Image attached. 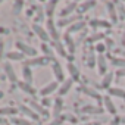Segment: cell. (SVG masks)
<instances>
[{
    "instance_id": "6da1fadb",
    "label": "cell",
    "mask_w": 125,
    "mask_h": 125,
    "mask_svg": "<svg viewBox=\"0 0 125 125\" xmlns=\"http://www.w3.org/2000/svg\"><path fill=\"white\" fill-rule=\"evenodd\" d=\"M97 72H99V75H103V77L107 74V62L103 54L97 56Z\"/></svg>"
},
{
    "instance_id": "7a4b0ae2",
    "label": "cell",
    "mask_w": 125,
    "mask_h": 125,
    "mask_svg": "<svg viewBox=\"0 0 125 125\" xmlns=\"http://www.w3.org/2000/svg\"><path fill=\"white\" fill-rule=\"evenodd\" d=\"M104 6H106V10H107V13H109V18H110L112 24H116V22H118V16H116V9H118V8H115L116 3H113V2H106Z\"/></svg>"
},
{
    "instance_id": "3957f363",
    "label": "cell",
    "mask_w": 125,
    "mask_h": 125,
    "mask_svg": "<svg viewBox=\"0 0 125 125\" xmlns=\"http://www.w3.org/2000/svg\"><path fill=\"white\" fill-rule=\"evenodd\" d=\"M52 69H53V74H54V77H56V80H57V81H63V80H65L63 69H62V66H60V63H59L57 60H54V62H53Z\"/></svg>"
},
{
    "instance_id": "277c9868",
    "label": "cell",
    "mask_w": 125,
    "mask_h": 125,
    "mask_svg": "<svg viewBox=\"0 0 125 125\" xmlns=\"http://www.w3.org/2000/svg\"><path fill=\"white\" fill-rule=\"evenodd\" d=\"M49 62H50L49 57H34L27 62L25 66H43V65H47Z\"/></svg>"
},
{
    "instance_id": "5b68a950",
    "label": "cell",
    "mask_w": 125,
    "mask_h": 125,
    "mask_svg": "<svg viewBox=\"0 0 125 125\" xmlns=\"http://www.w3.org/2000/svg\"><path fill=\"white\" fill-rule=\"evenodd\" d=\"M16 47L21 50V52H24L25 54H30V56H37V50L35 49H32V47H30V46H27L25 43H22V41H18L16 43Z\"/></svg>"
},
{
    "instance_id": "8992f818",
    "label": "cell",
    "mask_w": 125,
    "mask_h": 125,
    "mask_svg": "<svg viewBox=\"0 0 125 125\" xmlns=\"http://www.w3.org/2000/svg\"><path fill=\"white\" fill-rule=\"evenodd\" d=\"M57 87H59V85H57V83H56V81H52L50 84H47L46 87H43V88L40 90V94H41L43 97H47V96H49V94H52L54 90H57Z\"/></svg>"
},
{
    "instance_id": "52a82bcc",
    "label": "cell",
    "mask_w": 125,
    "mask_h": 125,
    "mask_svg": "<svg viewBox=\"0 0 125 125\" xmlns=\"http://www.w3.org/2000/svg\"><path fill=\"white\" fill-rule=\"evenodd\" d=\"M103 103H104V109L107 110V113L116 115V106L113 104V102H112V99H110L109 96H104V97H103Z\"/></svg>"
},
{
    "instance_id": "ba28073f",
    "label": "cell",
    "mask_w": 125,
    "mask_h": 125,
    "mask_svg": "<svg viewBox=\"0 0 125 125\" xmlns=\"http://www.w3.org/2000/svg\"><path fill=\"white\" fill-rule=\"evenodd\" d=\"M47 31H49V35H50L54 41H59V32L56 31V27H54V24H53V19H52V18L47 21Z\"/></svg>"
},
{
    "instance_id": "9c48e42d",
    "label": "cell",
    "mask_w": 125,
    "mask_h": 125,
    "mask_svg": "<svg viewBox=\"0 0 125 125\" xmlns=\"http://www.w3.org/2000/svg\"><path fill=\"white\" fill-rule=\"evenodd\" d=\"M34 31H35V34L43 40V41H49V38H50V35H49V32L43 28V27H40V25H34Z\"/></svg>"
},
{
    "instance_id": "30bf717a",
    "label": "cell",
    "mask_w": 125,
    "mask_h": 125,
    "mask_svg": "<svg viewBox=\"0 0 125 125\" xmlns=\"http://www.w3.org/2000/svg\"><path fill=\"white\" fill-rule=\"evenodd\" d=\"M107 93L113 97H119V99H124L125 100V90L124 88H119V87H110L107 90Z\"/></svg>"
},
{
    "instance_id": "8fae6325",
    "label": "cell",
    "mask_w": 125,
    "mask_h": 125,
    "mask_svg": "<svg viewBox=\"0 0 125 125\" xmlns=\"http://www.w3.org/2000/svg\"><path fill=\"white\" fill-rule=\"evenodd\" d=\"M72 84H74V80H72V78H69V80L63 81V84H62V85H60V88H59V96H63V94H66V93L71 90Z\"/></svg>"
},
{
    "instance_id": "7c38bea8",
    "label": "cell",
    "mask_w": 125,
    "mask_h": 125,
    "mask_svg": "<svg viewBox=\"0 0 125 125\" xmlns=\"http://www.w3.org/2000/svg\"><path fill=\"white\" fill-rule=\"evenodd\" d=\"M81 91L83 93H85L87 96H90V97H93V99H97V100H102L103 97L96 91V90H93V88H90V87H85V85H83L81 87Z\"/></svg>"
},
{
    "instance_id": "4fadbf2b",
    "label": "cell",
    "mask_w": 125,
    "mask_h": 125,
    "mask_svg": "<svg viewBox=\"0 0 125 125\" xmlns=\"http://www.w3.org/2000/svg\"><path fill=\"white\" fill-rule=\"evenodd\" d=\"M22 77H24V83H27V84H31L32 83V72H31V68L30 66H24Z\"/></svg>"
},
{
    "instance_id": "5bb4252c",
    "label": "cell",
    "mask_w": 125,
    "mask_h": 125,
    "mask_svg": "<svg viewBox=\"0 0 125 125\" xmlns=\"http://www.w3.org/2000/svg\"><path fill=\"white\" fill-rule=\"evenodd\" d=\"M112 81H113V72H107V74L103 77V80H102V87L109 90V88H110Z\"/></svg>"
},
{
    "instance_id": "9a60e30c",
    "label": "cell",
    "mask_w": 125,
    "mask_h": 125,
    "mask_svg": "<svg viewBox=\"0 0 125 125\" xmlns=\"http://www.w3.org/2000/svg\"><path fill=\"white\" fill-rule=\"evenodd\" d=\"M66 68H68V72L71 74V78H72L74 81L78 80V77H80V71H78V68H77L74 63H68Z\"/></svg>"
},
{
    "instance_id": "2e32d148",
    "label": "cell",
    "mask_w": 125,
    "mask_h": 125,
    "mask_svg": "<svg viewBox=\"0 0 125 125\" xmlns=\"http://www.w3.org/2000/svg\"><path fill=\"white\" fill-rule=\"evenodd\" d=\"M84 27H85V24H84L83 21H78V22L72 24V25L68 28V34H72V32H78V31H81Z\"/></svg>"
},
{
    "instance_id": "e0dca14e",
    "label": "cell",
    "mask_w": 125,
    "mask_h": 125,
    "mask_svg": "<svg viewBox=\"0 0 125 125\" xmlns=\"http://www.w3.org/2000/svg\"><path fill=\"white\" fill-rule=\"evenodd\" d=\"M81 19V16H69V18H63V19H60L59 21V25L60 27H65V25H68V24H75V22H78Z\"/></svg>"
},
{
    "instance_id": "ac0fdd59",
    "label": "cell",
    "mask_w": 125,
    "mask_h": 125,
    "mask_svg": "<svg viewBox=\"0 0 125 125\" xmlns=\"http://www.w3.org/2000/svg\"><path fill=\"white\" fill-rule=\"evenodd\" d=\"M62 107H63V100H62L60 97H57V99L54 100V106H53V115H54V116H59V113H60Z\"/></svg>"
},
{
    "instance_id": "d6986e66",
    "label": "cell",
    "mask_w": 125,
    "mask_h": 125,
    "mask_svg": "<svg viewBox=\"0 0 125 125\" xmlns=\"http://www.w3.org/2000/svg\"><path fill=\"white\" fill-rule=\"evenodd\" d=\"M97 3L96 2H84V3H81V5H78L80 8H78V12L80 13H83V12H87V10H90L91 8H94Z\"/></svg>"
},
{
    "instance_id": "ffe728a7",
    "label": "cell",
    "mask_w": 125,
    "mask_h": 125,
    "mask_svg": "<svg viewBox=\"0 0 125 125\" xmlns=\"http://www.w3.org/2000/svg\"><path fill=\"white\" fill-rule=\"evenodd\" d=\"M90 25H91L93 28H99V27L107 28V27H110V24H109L107 21H102V19H93V21L90 22Z\"/></svg>"
},
{
    "instance_id": "44dd1931",
    "label": "cell",
    "mask_w": 125,
    "mask_h": 125,
    "mask_svg": "<svg viewBox=\"0 0 125 125\" xmlns=\"http://www.w3.org/2000/svg\"><path fill=\"white\" fill-rule=\"evenodd\" d=\"M112 65L116 66L118 69H125V59L124 57H113L112 59Z\"/></svg>"
},
{
    "instance_id": "7402d4cb",
    "label": "cell",
    "mask_w": 125,
    "mask_h": 125,
    "mask_svg": "<svg viewBox=\"0 0 125 125\" xmlns=\"http://www.w3.org/2000/svg\"><path fill=\"white\" fill-rule=\"evenodd\" d=\"M52 44H53V47L56 49V52H57L60 56H63V57L66 56V50H65V47H63V44H62V43H59V41H53Z\"/></svg>"
},
{
    "instance_id": "603a6c76",
    "label": "cell",
    "mask_w": 125,
    "mask_h": 125,
    "mask_svg": "<svg viewBox=\"0 0 125 125\" xmlns=\"http://www.w3.org/2000/svg\"><path fill=\"white\" fill-rule=\"evenodd\" d=\"M5 72L8 74V78H9L10 81H15V80H16V75H15V72H13V68H12V65L6 63V65H5Z\"/></svg>"
},
{
    "instance_id": "cb8c5ba5",
    "label": "cell",
    "mask_w": 125,
    "mask_h": 125,
    "mask_svg": "<svg viewBox=\"0 0 125 125\" xmlns=\"http://www.w3.org/2000/svg\"><path fill=\"white\" fill-rule=\"evenodd\" d=\"M83 112L84 113H96V115H100V113H103V109L94 107V106H88V107H83Z\"/></svg>"
},
{
    "instance_id": "d4e9b609",
    "label": "cell",
    "mask_w": 125,
    "mask_h": 125,
    "mask_svg": "<svg viewBox=\"0 0 125 125\" xmlns=\"http://www.w3.org/2000/svg\"><path fill=\"white\" fill-rule=\"evenodd\" d=\"M30 104H31V107H34V109H35V110H37L38 113H41V115H44V116L47 115V110H46V109H44L43 106H40V104H38L37 102L31 100V102H30Z\"/></svg>"
},
{
    "instance_id": "484cf974",
    "label": "cell",
    "mask_w": 125,
    "mask_h": 125,
    "mask_svg": "<svg viewBox=\"0 0 125 125\" xmlns=\"http://www.w3.org/2000/svg\"><path fill=\"white\" fill-rule=\"evenodd\" d=\"M77 6H78V3H77V2H72V3H68V5H66V8H65L63 10H62V16H65V15H68V13H71V12H72V10H74V9L77 8Z\"/></svg>"
},
{
    "instance_id": "4316f807",
    "label": "cell",
    "mask_w": 125,
    "mask_h": 125,
    "mask_svg": "<svg viewBox=\"0 0 125 125\" xmlns=\"http://www.w3.org/2000/svg\"><path fill=\"white\" fill-rule=\"evenodd\" d=\"M19 87H21L25 93H28V94H34V93H35V90L31 87V84H27V83H19Z\"/></svg>"
},
{
    "instance_id": "83f0119b",
    "label": "cell",
    "mask_w": 125,
    "mask_h": 125,
    "mask_svg": "<svg viewBox=\"0 0 125 125\" xmlns=\"http://www.w3.org/2000/svg\"><path fill=\"white\" fill-rule=\"evenodd\" d=\"M65 41H66V46L69 47V52L74 53V50H75V44H74V40L71 38L69 34H65Z\"/></svg>"
},
{
    "instance_id": "f1b7e54d",
    "label": "cell",
    "mask_w": 125,
    "mask_h": 125,
    "mask_svg": "<svg viewBox=\"0 0 125 125\" xmlns=\"http://www.w3.org/2000/svg\"><path fill=\"white\" fill-rule=\"evenodd\" d=\"M9 59H12V60H22L24 59V54L22 53H16V52H10V53H8L6 54Z\"/></svg>"
},
{
    "instance_id": "f546056e",
    "label": "cell",
    "mask_w": 125,
    "mask_h": 125,
    "mask_svg": "<svg viewBox=\"0 0 125 125\" xmlns=\"http://www.w3.org/2000/svg\"><path fill=\"white\" fill-rule=\"evenodd\" d=\"M19 109H21V112H24V113H25L27 116H31L32 119H37V118H38V116H37V115H35V113H34V112H32L31 109H28L27 106H21Z\"/></svg>"
},
{
    "instance_id": "4dcf8cb0",
    "label": "cell",
    "mask_w": 125,
    "mask_h": 125,
    "mask_svg": "<svg viewBox=\"0 0 125 125\" xmlns=\"http://www.w3.org/2000/svg\"><path fill=\"white\" fill-rule=\"evenodd\" d=\"M18 110L13 109V107H3V109H0V115H13Z\"/></svg>"
},
{
    "instance_id": "1f68e13d",
    "label": "cell",
    "mask_w": 125,
    "mask_h": 125,
    "mask_svg": "<svg viewBox=\"0 0 125 125\" xmlns=\"http://www.w3.org/2000/svg\"><path fill=\"white\" fill-rule=\"evenodd\" d=\"M56 5H57L56 2H49V3H47V9H46V10H47V15H49V16L53 15V12H54V6H56Z\"/></svg>"
},
{
    "instance_id": "d6a6232c",
    "label": "cell",
    "mask_w": 125,
    "mask_h": 125,
    "mask_svg": "<svg viewBox=\"0 0 125 125\" xmlns=\"http://www.w3.org/2000/svg\"><path fill=\"white\" fill-rule=\"evenodd\" d=\"M12 122L16 125H31V122H28L27 119H21V118H13Z\"/></svg>"
},
{
    "instance_id": "836d02e7",
    "label": "cell",
    "mask_w": 125,
    "mask_h": 125,
    "mask_svg": "<svg viewBox=\"0 0 125 125\" xmlns=\"http://www.w3.org/2000/svg\"><path fill=\"white\" fill-rule=\"evenodd\" d=\"M41 49L44 50V53H46L47 56H52V54H53V52H52V49H50V47H49L47 44H41Z\"/></svg>"
},
{
    "instance_id": "e575fe53",
    "label": "cell",
    "mask_w": 125,
    "mask_h": 125,
    "mask_svg": "<svg viewBox=\"0 0 125 125\" xmlns=\"http://www.w3.org/2000/svg\"><path fill=\"white\" fill-rule=\"evenodd\" d=\"M96 50H97L100 54H103V52L106 50V46H104L103 43H100V44H97V46H96Z\"/></svg>"
},
{
    "instance_id": "d590c367",
    "label": "cell",
    "mask_w": 125,
    "mask_h": 125,
    "mask_svg": "<svg viewBox=\"0 0 125 125\" xmlns=\"http://www.w3.org/2000/svg\"><path fill=\"white\" fill-rule=\"evenodd\" d=\"M121 124V118H118V116H115L110 122H109V125H119Z\"/></svg>"
},
{
    "instance_id": "8d00e7d4",
    "label": "cell",
    "mask_w": 125,
    "mask_h": 125,
    "mask_svg": "<svg viewBox=\"0 0 125 125\" xmlns=\"http://www.w3.org/2000/svg\"><path fill=\"white\" fill-rule=\"evenodd\" d=\"M21 8H22V2H16V3H15V9H13V12L18 13V12L21 10Z\"/></svg>"
},
{
    "instance_id": "74e56055",
    "label": "cell",
    "mask_w": 125,
    "mask_h": 125,
    "mask_svg": "<svg viewBox=\"0 0 125 125\" xmlns=\"http://www.w3.org/2000/svg\"><path fill=\"white\" fill-rule=\"evenodd\" d=\"M116 77H119V78L121 77H125V69H118L116 71Z\"/></svg>"
},
{
    "instance_id": "f35d334b",
    "label": "cell",
    "mask_w": 125,
    "mask_h": 125,
    "mask_svg": "<svg viewBox=\"0 0 125 125\" xmlns=\"http://www.w3.org/2000/svg\"><path fill=\"white\" fill-rule=\"evenodd\" d=\"M60 124H62V119H60V118H56V119H54L53 122H50L49 125H60Z\"/></svg>"
},
{
    "instance_id": "ab89813d",
    "label": "cell",
    "mask_w": 125,
    "mask_h": 125,
    "mask_svg": "<svg viewBox=\"0 0 125 125\" xmlns=\"http://www.w3.org/2000/svg\"><path fill=\"white\" fill-rule=\"evenodd\" d=\"M2 53H3V41H0V59H2Z\"/></svg>"
},
{
    "instance_id": "60d3db41",
    "label": "cell",
    "mask_w": 125,
    "mask_h": 125,
    "mask_svg": "<svg viewBox=\"0 0 125 125\" xmlns=\"http://www.w3.org/2000/svg\"><path fill=\"white\" fill-rule=\"evenodd\" d=\"M43 102H44V104H46V106H49V104H50V102H52V100H49V99H44V100H43Z\"/></svg>"
},
{
    "instance_id": "b9f144b4",
    "label": "cell",
    "mask_w": 125,
    "mask_h": 125,
    "mask_svg": "<svg viewBox=\"0 0 125 125\" xmlns=\"http://www.w3.org/2000/svg\"><path fill=\"white\" fill-rule=\"evenodd\" d=\"M85 125H100L99 122H90V124H85Z\"/></svg>"
},
{
    "instance_id": "7bdbcfd3",
    "label": "cell",
    "mask_w": 125,
    "mask_h": 125,
    "mask_svg": "<svg viewBox=\"0 0 125 125\" xmlns=\"http://www.w3.org/2000/svg\"><path fill=\"white\" fill-rule=\"evenodd\" d=\"M121 124H125V116H122V118H121Z\"/></svg>"
},
{
    "instance_id": "ee69618b",
    "label": "cell",
    "mask_w": 125,
    "mask_h": 125,
    "mask_svg": "<svg viewBox=\"0 0 125 125\" xmlns=\"http://www.w3.org/2000/svg\"><path fill=\"white\" fill-rule=\"evenodd\" d=\"M5 122V119H2V118H0V124H3Z\"/></svg>"
}]
</instances>
